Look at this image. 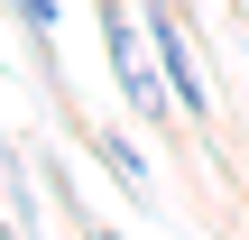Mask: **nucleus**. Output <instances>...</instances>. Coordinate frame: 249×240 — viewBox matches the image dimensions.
<instances>
[{"instance_id": "nucleus-1", "label": "nucleus", "mask_w": 249, "mask_h": 240, "mask_svg": "<svg viewBox=\"0 0 249 240\" xmlns=\"http://www.w3.org/2000/svg\"><path fill=\"white\" fill-rule=\"evenodd\" d=\"M92 18H102V46H111V83H120V102L139 111V129H166L176 92H166V74H157V46H139V28H129L120 0H92Z\"/></svg>"}, {"instance_id": "nucleus-2", "label": "nucleus", "mask_w": 249, "mask_h": 240, "mask_svg": "<svg viewBox=\"0 0 249 240\" xmlns=\"http://www.w3.org/2000/svg\"><path fill=\"white\" fill-rule=\"evenodd\" d=\"M139 18H148V46H157V74H166L176 111H185V120H213V83H203V55L185 46L176 9H166V0H139Z\"/></svg>"}, {"instance_id": "nucleus-3", "label": "nucleus", "mask_w": 249, "mask_h": 240, "mask_svg": "<svg viewBox=\"0 0 249 240\" xmlns=\"http://www.w3.org/2000/svg\"><path fill=\"white\" fill-rule=\"evenodd\" d=\"M65 129H74V139H83V148H92V157H102L111 176H120V194H129V203H148V194H157V185H148V157H139L129 139H111V129H92V120H74V111H65Z\"/></svg>"}, {"instance_id": "nucleus-4", "label": "nucleus", "mask_w": 249, "mask_h": 240, "mask_svg": "<svg viewBox=\"0 0 249 240\" xmlns=\"http://www.w3.org/2000/svg\"><path fill=\"white\" fill-rule=\"evenodd\" d=\"M46 185H55V203H65V222H74L83 240H120L111 222H102V213H92V203H83V194H74V176H65V166H46Z\"/></svg>"}, {"instance_id": "nucleus-5", "label": "nucleus", "mask_w": 249, "mask_h": 240, "mask_svg": "<svg viewBox=\"0 0 249 240\" xmlns=\"http://www.w3.org/2000/svg\"><path fill=\"white\" fill-rule=\"evenodd\" d=\"M9 9H18V18H28V37H37V46H55V18H65V9H55V0H9Z\"/></svg>"}, {"instance_id": "nucleus-6", "label": "nucleus", "mask_w": 249, "mask_h": 240, "mask_svg": "<svg viewBox=\"0 0 249 240\" xmlns=\"http://www.w3.org/2000/svg\"><path fill=\"white\" fill-rule=\"evenodd\" d=\"M0 166H9V157H0Z\"/></svg>"}]
</instances>
